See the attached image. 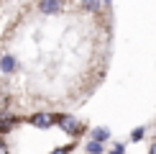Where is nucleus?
<instances>
[{
    "mask_svg": "<svg viewBox=\"0 0 156 154\" xmlns=\"http://www.w3.org/2000/svg\"><path fill=\"white\" fill-rule=\"evenodd\" d=\"M31 123L38 126V128H49L51 123H54V116H49V113H36L34 118H31Z\"/></svg>",
    "mask_w": 156,
    "mask_h": 154,
    "instance_id": "nucleus-1",
    "label": "nucleus"
},
{
    "mask_svg": "<svg viewBox=\"0 0 156 154\" xmlns=\"http://www.w3.org/2000/svg\"><path fill=\"white\" fill-rule=\"evenodd\" d=\"M59 123H62V128H64V131H69V134H80V123H77L74 118H69V116H62V118H59Z\"/></svg>",
    "mask_w": 156,
    "mask_h": 154,
    "instance_id": "nucleus-2",
    "label": "nucleus"
},
{
    "mask_svg": "<svg viewBox=\"0 0 156 154\" xmlns=\"http://www.w3.org/2000/svg\"><path fill=\"white\" fill-rule=\"evenodd\" d=\"M16 67H18V64H16V59H13L10 54H8V57H3V59H0V69H3L5 75H10L13 69H16Z\"/></svg>",
    "mask_w": 156,
    "mask_h": 154,
    "instance_id": "nucleus-3",
    "label": "nucleus"
},
{
    "mask_svg": "<svg viewBox=\"0 0 156 154\" xmlns=\"http://www.w3.org/2000/svg\"><path fill=\"white\" fill-rule=\"evenodd\" d=\"M108 136H110V134H108V128H95V131H92V141H95V144L105 141Z\"/></svg>",
    "mask_w": 156,
    "mask_h": 154,
    "instance_id": "nucleus-4",
    "label": "nucleus"
},
{
    "mask_svg": "<svg viewBox=\"0 0 156 154\" xmlns=\"http://www.w3.org/2000/svg\"><path fill=\"white\" fill-rule=\"evenodd\" d=\"M38 8H41L44 13H56V10H59V3H41Z\"/></svg>",
    "mask_w": 156,
    "mask_h": 154,
    "instance_id": "nucleus-5",
    "label": "nucleus"
},
{
    "mask_svg": "<svg viewBox=\"0 0 156 154\" xmlns=\"http://www.w3.org/2000/svg\"><path fill=\"white\" fill-rule=\"evenodd\" d=\"M13 121H16V118H13ZM13 121L8 118V116H0V134H3V131H8V128L13 126Z\"/></svg>",
    "mask_w": 156,
    "mask_h": 154,
    "instance_id": "nucleus-6",
    "label": "nucleus"
},
{
    "mask_svg": "<svg viewBox=\"0 0 156 154\" xmlns=\"http://www.w3.org/2000/svg\"><path fill=\"white\" fill-rule=\"evenodd\" d=\"M87 152H90V154H100V152H102V144H95V141H90V144H87Z\"/></svg>",
    "mask_w": 156,
    "mask_h": 154,
    "instance_id": "nucleus-7",
    "label": "nucleus"
},
{
    "mask_svg": "<svg viewBox=\"0 0 156 154\" xmlns=\"http://www.w3.org/2000/svg\"><path fill=\"white\" fill-rule=\"evenodd\" d=\"M141 136H144V128H136V131L131 134V139H133V141H138Z\"/></svg>",
    "mask_w": 156,
    "mask_h": 154,
    "instance_id": "nucleus-8",
    "label": "nucleus"
},
{
    "mask_svg": "<svg viewBox=\"0 0 156 154\" xmlns=\"http://www.w3.org/2000/svg\"><path fill=\"white\" fill-rule=\"evenodd\" d=\"M113 154H123V146H115V149H113Z\"/></svg>",
    "mask_w": 156,
    "mask_h": 154,
    "instance_id": "nucleus-9",
    "label": "nucleus"
},
{
    "mask_svg": "<svg viewBox=\"0 0 156 154\" xmlns=\"http://www.w3.org/2000/svg\"><path fill=\"white\" fill-rule=\"evenodd\" d=\"M54 154H69V149H56Z\"/></svg>",
    "mask_w": 156,
    "mask_h": 154,
    "instance_id": "nucleus-10",
    "label": "nucleus"
},
{
    "mask_svg": "<svg viewBox=\"0 0 156 154\" xmlns=\"http://www.w3.org/2000/svg\"><path fill=\"white\" fill-rule=\"evenodd\" d=\"M0 154H5V146H0Z\"/></svg>",
    "mask_w": 156,
    "mask_h": 154,
    "instance_id": "nucleus-11",
    "label": "nucleus"
}]
</instances>
